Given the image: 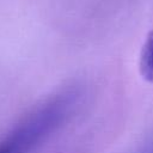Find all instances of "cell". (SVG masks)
I'll list each match as a JSON object with an SVG mask.
<instances>
[{"label":"cell","instance_id":"6da1fadb","mask_svg":"<svg viewBox=\"0 0 153 153\" xmlns=\"http://www.w3.org/2000/svg\"><path fill=\"white\" fill-rule=\"evenodd\" d=\"M79 93L66 91L32 112L5 141L11 153H29L54 133L73 112Z\"/></svg>","mask_w":153,"mask_h":153},{"label":"cell","instance_id":"3957f363","mask_svg":"<svg viewBox=\"0 0 153 153\" xmlns=\"http://www.w3.org/2000/svg\"><path fill=\"white\" fill-rule=\"evenodd\" d=\"M0 153H11L10 152V149H8V147L2 142V143H0Z\"/></svg>","mask_w":153,"mask_h":153},{"label":"cell","instance_id":"7a4b0ae2","mask_svg":"<svg viewBox=\"0 0 153 153\" xmlns=\"http://www.w3.org/2000/svg\"><path fill=\"white\" fill-rule=\"evenodd\" d=\"M139 71L141 76L153 84V30L147 35L139 56Z\"/></svg>","mask_w":153,"mask_h":153}]
</instances>
